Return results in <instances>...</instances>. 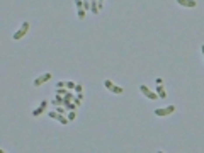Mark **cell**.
Instances as JSON below:
<instances>
[{
	"instance_id": "ba28073f",
	"label": "cell",
	"mask_w": 204,
	"mask_h": 153,
	"mask_svg": "<svg viewBox=\"0 0 204 153\" xmlns=\"http://www.w3.org/2000/svg\"><path fill=\"white\" fill-rule=\"evenodd\" d=\"M56 121H58L60 124H63V126H65V124H68V122H70V119H67L63 114H60V112H58V116H56Z\"/></svg>"
},
{
	"instance_id": "277c9868",
	"label": "cell",
	"mask_w": 204,
	"mask_h": 153,
	"mask_svg": "<svg viewBox=\"0 0 204 153\" xmlns=\"http://www.w3.org/2000/svg\"><path fill=\"white\" fill-rule=\"evenodd\" d=\"M48 80H51V73H44L41 77H36L34 78V87H41L43 83H46Z\"/></svg>"
},
{
	"instance_id": "52a82bcc",
	"label": "cell",
	"mask_w": 204,
	"mask_h": 153,
	"mask_svg": "<svg viewBox=\"0 0 204 153\" xmlns=\"http://www.w3.org/2000/svg\"><path fill=\"white\" fill-rule=\"evenodd\" d=\"M156 94H158L160 99H165L167 97V90L163 89V83H158V85H156Z\"/></svg>"
},
{
	"instance_id": "4fadbf2b",
	"label": "cell",
	"mask_w": 204,
	"mask_h": 153,
	"mask_svg": "<svg viewBox=\"0 0 204 153\" xmlns=\"http://www.w3.org/2000/svg\"><path fill=\"white\" fill-rule=\"evenodd\" d=\"M65 109H68V111H75V109H77V105H75V102H73V104H70V102H68V104H65Z\"/></svg>"
},
{
	"instance_id": "e0dca14e",
	"label": "cell",
	"mask_w": 204,
	"mask_h": 153,
	"mask_svg": "<svg viewBox=\"0 0 204 153\" xmlns=\"http://www.w3.org/2000/svg\"><path fill=\"white\" fill-rule=\"evenodd\" d=\"M75 5H77V10L83 9V0H75Z\"/></svg>"
},
{
	"instance_id": "7c38bea8",
	"label": "cell",
	"mask_w": 204,
	"mask_h": 153,
	"mask_svg": "<svg viewBox=\"0 0 204 153\" xmlns=\"http://www.w3.org/2000/svg\"><path fill=\"white\" fill-rule=\"evenodd\" d=\"M53 104H56V105H61V104H63V97L56 94V95H55V99H53Z\"/></svg>"
},
{
	"instance_id": "8992f818",
	"label": "cell",
	"mask_w": 204,
	"mask_h": 153,
	"mask_svg": "<svg viewBox=\"0 0 204 153\" xmlns=\"http://www.w3.org/2000/svg\"><path fill=\"white\" fill-rule=\"evenodd\" d=\"M177 3L182 5V7H187V9H194L196 5H197L196 0H177Z\"/></svg>"
},
{
	"instance_id": "30bf717a",
	"label": "cell",
	"mask_w": 204,
	"mask_h": 153,
	"mask_svg": "<svg viewBox=\"0 0 204 153\" xmlns=\"http://www.w3.org/2000/svg\"><path fill=\"white\" fill-rule=\"evenodd\" d=\"M85 15H87V10H85V9H78V10H77V17H78L80 20L85 19Z\"/></svg>"
},
{
	"instance_id": "9c48e42d",
	"label": "cell",
	"mask_w": 204,
	"mask_h": 153,
	"mask_svg": "<svg viewBox=\"0 0 204 153\" xmlns=\"http://www.w3.org/2000/svg\"><path fill=\"white\" fill-rule=\"evenodd\" d=\"M111 92H112V94H116V95H121V94L124 92V89H123V87H119V85H112Z\"/></svg>"
},
{
	"instance_id": "603a6c76",
	"label": "cell",
	"mask_w": 204,
	"mask_h": 153,
	"mask_svg": "<svg viewBox=\"0 0 204 153\" xmlns=\"http://www.w3.org/2000/svg\"><path fill=\"white\" fill-rule=\"evenodd\" d=\"M155 83H156V85H158V83H163V78H156Z\"/></svg>"
},
{
	"instance_id": "ac0fdd59",
	"label": "cell",
	"mask_w": 204,
	"mask_h": 153,
	"mask_svg": "<svg viewBox=\"0 0 204 153\" xmlns=\"http://www.w3.org/2000/svg\"><path fill=\"white\" fill-rule=\"evenodd\" d=\"M48 116L51 117V119H56V116H58V111H49Z\"/></svg>"
},
{
	"instance_id": "8fae6325",
	"label": "cell",
	"mask_w": 204,
	"mask_h": 153,
	"mask_svg": "<svg viewBox=\"0 0 204 153\" xmlns=\"http://www.w3.org/2000/svg\"><path fill=\"white\" fill-rule=\"evenodd\" d=\"M55 94H58V95H67V94H68V89H65V87L55 89Z\"/></svg>"
},
{
	"instance_id": "3957f363",
	"label": "cell",
	"mask_w": 204,
	"mask_h": 153,
	"mask_svg": "<svg viewBox=\"0 0 204 153\" xmlns=\"http://www.w3.org/2000/svg\"><path fill=\"white\" fill-rule=\"evenodd\" d=\"M140 92L145 95L146 99H150V101H155V99H158V94H156V92H151L148 87H146V85H141V87H140Z\"/></svg>"
},
{
	"instance_id": "7402d4cb",
	"label": "cell",
	"mask_w": 204,
	"mask_h": 153,
	"mask_svg": "<svg viewBox=\"0 0 204 153\" xmlns=\"http://www.w3.org/2000/svg\"><path fill=\"white\" fill-rule=\"evenodd\" d=\"M77 99H80V101H83V92H82V94H77Z\"/></svg>"
},
{
	"instance_id": "9a60e30c",
	"label": "cell",
	"mask_w": 204,
	"mask_h": 153,
	"mask_svg": "<svg viewBox=\"0 0 204 153\" xmlns=\"http://www.w3.org/2000/svg\"><path fill=\"white\" fill-rule=\"evenodd\" d=\"M73 90H75V94H82V92H83V87H82V83H77Z\"/></svg>"
},
{
	"instance_id": "5b68a950",
	"label": "cell",
	"mask_w": 204,
	"mask_h": 153,
	"mask_svg": "<svg viewBox=\"0 0 204 153\" xmlns=\"http://www.w3.org/2000/svg\"><path fill=\"white\" fill-rule=\"evenodd\" d=\"M46 105H48V101H41V104H39L38 107L32 111V116L34 117H38V116H41L43 112H44V109H46Z\"/></svg>"
},
{
	"instance_id": "7a4b0ae2",
	"label": "cell",
	"mask_w": 204,
	"mask_h": 153,
	"mask_svg": "<svg viewBox=\"0 0 204 153\" xmlns=\"http://www.w3.org/2000/svg\"><path fill=\"white\" fill-rule=\"evenodd\" d=\"M175 105H167V107H160V109H155V116H160V117H163V116H168V114H174L175 112Z\"/></svg>"
},
{
	"instance_id": "ffe728a7",
	"label": "cell",
	"mask_w": 204,
	"mask_h": 153,
	"mask_svg": "<svg viewBox=\"0 0 204 153\" xmlns=\"http://www.w3.org/2000/svg\"><path fill=\"white\" fill-rule=\"evenodd\" d=\"M60 87H67V82H56V89Z\"/></svg>"
},
{
	"instance_id": "5bb4252c",
	"label": "cell",
	"mask_w": 204,
	"mask_h": 153,
	"mask_svg": "<svg viewBox=\"0 0 204 153\" xmlns=\"http://www.w3.org/2000/svg\"><path fill=\"white\" fill-rule=\"evenodd\" d=\"M112 85H114L112 80H104V87H106L107 90H111V89H112Z\"/></svg>"
},
{
	"instance_id": "6da1fadb",
	"label": "cell",
	"mask_w": 204,
	"mask_h": 153,
	"mask_svg": "<svg viewBox=\"0 0 204 153\" xmlns=\"http://www.w3.org/2000/svg\"><path fill=\"white\" fill-rule=\"evenodd\" d=\"M29 27H31V24L27 22V20H24V22L20 24V29H19V31H15V32H14V36H12V38H14V41L22 39V38H24V36H26V34L29 32Z\"/></svg>"
},
{
	"instance_id": "cb8c5ba5",
	"label": "cell",
	"mask_w": 204,
	"mask_h": 153,
	"mask_svg": "<svg viewBox=\"0 0 204 153\" xmlns=\"http://www.w3.org/2000/svg\"><path fill=\"white\" fill-rule=\"evenodd\" d=\"M201 51H203V56H204V44L201 46Z\"/></svg>"
},
{
	"instance_id": "d6986e66",
	"label": "cell",
	"mask_w": 204,
	"mask_h": 153,
	"mask_svg": "<svg viewBox=\"0 0 204 153\" xmlns=\"http://www.w3.org/2000/svg\"><path fill=\"white\" fill-rule=\"evenodd\" d=\"M75 116H77V114H75V111H70V114H68V119H70V121H73V119H75Z\"/></svg>"
},
{
	"instance_id": "d4e9b609",
	"label": "cell",
	"mask_w": 204,
	"mask_h": 153,
	"mask_svg": "<svg viewBox=\"0 0 204 153\" xmlns=\"http://www.w3.org/2000/svg\"><path fill=\"white\" fill-rule=\"evenodd\" d=\"M99 2H104V0H99Z\"/></svg>"
},
{
	"instance_id": "44dd1931",
	"label": "cell",
	"mask_w": 204,
	"mask_h": 153,
	"mask_svg": "<svg viewBox=\"0 0 204 153\" xmlns=\"http://www.w3.org/2000/svg\"><path fill=\"white\" fill-rule=\"evenodd\" d=\"M75 105H77V107H80V105H82V101H80V99H75Z\"/></svg>"
},
{
	"instance_id": "2e32d148",
	"label": "cell",
	"mask_w": 204,
	"mask_h": 153,
	"mask_svg": "<svg viewBox=\"0 0 204 153\" xmlns=\"http://www.w3.org/2000/svg\"><path fill=\"white\" fill-rule=\"evenodd\" d=\"M75 85H77V82H67V89H68V90L75 89Z\"/></svg>"
}]
</instances>
